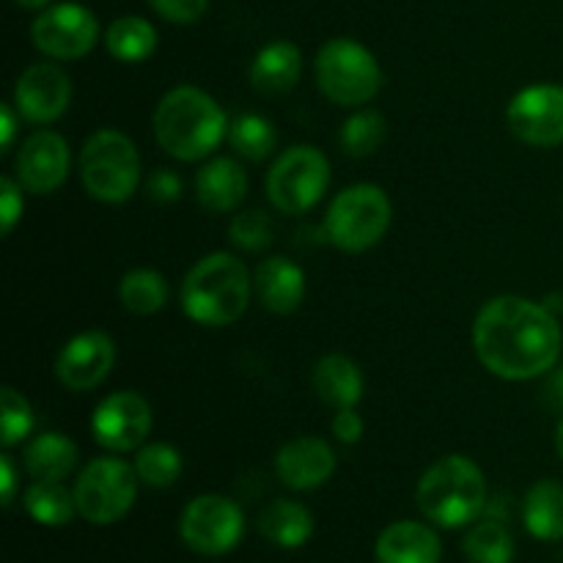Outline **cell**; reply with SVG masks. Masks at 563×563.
I'll list each match as a JSON object with an SVG mask.
<instances>
[{
	"label": "cell",
	"instance_id": "obj_1",
	"mask_svg": "<svg viewBox=\"0 0 563 563\" xmlns=\"http://www.w3.org/2000/svg\"><path fill=\"white\" fill-rule=\"evenodd\" d=\"M563 335L550 308L520 295L484 302L473 322V350L489 374L509 383L542 377L561 357Z\"/></svg>",
	"mask_w": 563,
	"mask_h": 563
},
{
	"label": "cell",
	"instance_id": "obj_2",
	"mask_svg": "<svg viewBox=\"0 0 563 563\" xmlns=\"http://www.w3.org/2000/svg\"><path fill=\"white\" fill-rule=\"evenodd\" d=\"M229 115L218 99L196 86H176L154 108V137L159 148L181 163L209 157L229 135Z\"/></svg>",
	"mask_w": 563,
	"mask_h": 563
},
{
	"label": "cell",
	"instance_id": "obj_3",
	"mask_svg": "<svg viewBox=\"0 0 563 563\" xmlns=\"http://www.w3.org/2000/svg\"><path fill=\"white\" fill-rule=\"evenodd\" d=\"M253 278L234 253H209L190 267L179 289L181 311L203 328H229L251 306Z\"/></svg>",
	"mask_w": 563,
	"mask_h": 563
},
{
	"label": "cell",
	"instance_id": "obj_4",
	"mask_svg": "<svg viewBox=\"0 0 563 563\" xmlns=\"http://www.w3.org/2000/svg\"><path fill=\"white\" fill-rule=\"evenodd\" d=\"M484 471L462 454H449L427 467L416 487V504L429 522L440 528H465L487 506Z\"/></svg>",
	"mask_w": 563,
	"mask_h": 563
},
{
	"label": "cell",
	"instance_id": "obj_5",
	"mask_svg": "<svg viewBox=\"0 0 563 563\" xmlns=\"http://www.w3.org/2000/svg\"><path fill=\"white\" fill-rule=\"evenodd\" d=\"M313 77L324 97L341 108H363L383 88V66L366 44L355 38H330L313 60Z\"/></svg>",
	"mask_w": 563,
	"mask_h": 563
},
{
	"label": "cell",
	"instance_id": "obj_6",
	"mask_svg": "<svg viewBox=\"0 0 563 563\" xmlns=\"http://www.w3.org/2000/svg\"><path fill=\"white\" fill-rule=\"evenodd\" d=\"M77 170L93 201L124 203L141 185V154L124 132L97 130L82 143Z\"/></svg>",
	"mask_w": 563,
	"mask_h": 563
},
{
	"label": "cell",
	"instance_id": "obj_7",
	"mask_svg": "<svg viewBox=\"0 0 563 563\" xmlns=\"http://www.w3.org/2000/svg\"><path fill=\"white\" fill-rule=\"evenodd\" d=\"M394 207L379 185H352L330 201L324 231L328 240L344 253H366L388 234Z\"/></svg>",
	"mask_w": 563,
	"mask_h": 563
},
{
	"label": "cell",
	"instance_id": "obj_8",
	"mask_svg": "<svg viewBox=\"0 0 563 563\" xmlns=\"http://www.w3.org/2000/svg\"><path fill=\"white\" fill-rule=\"evenodd\" d=\"M137 473L119 456H99L91 460L77 476L75 504L77 515L91 526H113L124 520L137 498Z\"/></svg>",
	"mask_w": 563,
	"mask_h": 563
},
{
	"label": "cell",
	"instance_id": "obj_9",
	"mask_svg": "<svg viewBox=\"0 0 563 563\" xmlns=\"http://www.w3.org/2000/svg\"><path fill=\"white\" fill-rule=\"evenodd\" d=\"M330 187V163L317 146H291L267 174V198L280 214H306Z\"/></svg>",
	"mask_w": 563,
	"mask_h": 563
},
{
	"label": "cell",
	"instance_id": "obj_10",
	"mask_svg": "<svg viewBox=\"0 0 563 563\" xmlns=\"http://www.w3.org/2000/svg\"><path fill=\"white\" fill-rule=\"evenodd\" d=\"M245 533V515L225 495H198L185 506L179 537L192 553L218 559L231 553Z\"/></svg>",
	"mask_w": 563,
	"mask_h": 563
},
{
	"label": "cell",
	"instance_id": "obj_11",
	"mask_svg": "<svg viewBox=\"0 0 563 563\" xmlns=\"http://www.w3.org/2000/svg\"><path fill=\"white\" fill-rule=\"evenodd\" d=\"M511 135L526 146L553 148L563 143V86L539 82L511 97L506 108Z\"/></svg>",
	"mask_w": 563,
	"mask_h": 563
},
{
	"label": "cell",
	"instance_id": "obj_12",
	"mask_svg": "<svg viewBox=\"0 0 563 563\" xmlns=\"http://www.w3.org/2000/svg\"><path fill=\"white\" fill-rule=\"evenodd\" d=\"M33 47L53 60H77L93 49L99 22L86 5L58 3L44 9L31 25Z\"/></svg>",
	"mask_w": 563,
	"mask_h": 563
},
{
	"label": "cell",
	"instance_id": "obj_13",
	"mask_svg": "<svg viewBox=\"0 0 563 563\" xmlns=\"http://www.w3.org/2000/svg\"><path fill=\"white\" fill-rule=\"evenodd\" d=\"M154 427L152 405L135 390L104 396L91 416V434L110 454H130L146 443Z\"/></svg>",
	"mask_w": 563,
	"mask_h": 563
},
{
	"label": "cell",
	"instance_id": "obj_14",
	"mask_svg": "<svg viewBox=\"0 0 563 563\" xmlns=\"http://www.w3.org/2000/svg\"><path fill=\"white\" fill-rule=\"evenodd\" d=\"M71 154L64 135L36 130L22 141L14 157V179L33 196H53L69 176Z\"/></svg>",
	"mask_w": 563,
	"mask_h": 563
},
{
	"label": "cell",
	"instance_id": "obj_15",
	"mask_svg": "<svg viewBox=\"0 0 563 563\" xmlns=\"http://www.w3.org/2000/svg\"><path fill=\"white\" fill-rule=\"evenodd\" d=\"M115 366V341L102 330H86L60 346L55 357V377L66 390H93Z\"/></svg>",
	"mask_w": 563,
	"mask_h": 563
},
{
	"label": "cell",
	"instance_id": "obj_16",
	"mask_svg": "<svg viewBox=\"0 0 563 563\" xmlns=\"http://www.w3.org/2000/svg\"><path fill=\"white\" fill-rule=\"evenodd\" d=\"M71 102V80L58 64L27 66L14 86V108L20 119L31 124H53L66 113Z\"/></svg>",
	"mask_w": 563,
	"mask_h": 563
},
{
	"label": "cell",
	"instance_id": "obj_17",
	"mask_svg": "<svg viewBox=\"0 0 563 563\" xmlns=\"http://www.w3.org/2000/svg\"><path fill=\"white\" fill-rule=\"evenodd\" d=\"M335 451L330 449L328 440L313 438V434H300L280 445L275 454V473L280 482L295 493H311L328 484L335 473Z\"/></svg>",
	"mask_w": 563,
	"mask_h": 563
},
{
	"label": "cell",
	"instance_id": "obj_18",
	"mask_svg": "<svg viewBox=\"0 0 563 563\" xmlns=\"http://www.w3.org/2000/svg\"><path fill=\"white\" fill-rule=\"evenodd\" d=\"M253 295L269 313H295L306 300V273L286 256H269L253 273Z\"/></svg>",
	"mask_w": 563,
	"mask_h": 563
},
{
	"label": "cell",
	"instance_id": "obj_19",
	"mask_svg": "<svg viewBox=\"0 0 563 563\" xmlns=\"http://www.w3.org/2000/svg\"><path fill=\"white\" fill-rule=\"evenodd\" d=\"M374 555H377V563H440L443 542L423 522L401 520L379 533Z\"/></svg>",
	"mask_w": 563,
	"mask_h": 563
},
{
	"label": "cell",
	"instance_id": "obj_20",
	"mask_svg": "<svg viewBox=\"0 0 563 563\" xmlns=\"http://www.w3.org/2000/svg\"><path fill=\"white\" fill-rule=\"evenodd\" d=\"M247 174L231 157H214L198 170L196 201L212 214H229L245 201Z\"/></svg>",
	"mask_w": 563,
	"mask_h": 563
},
{
	"label": "cell",
	"instance_id": "obj_21",
	"mask_svg": "<svg viewBox=\"0 0 563 563\" xmlns=\"http://www.w3.org/2000/svg\"><path fill=\"white\" fill-rule=\"evenodd\" d=\"M302 77V53L297 44L269 42L256 53L251 64V86L264 97L289 93Z\"/></svg>",
	"mask_w": 563,
	"mask_h": 563
},
{
	"label": "cell",
	"instance_id": "obj_22",
	"mask_svg": "<svg viewBox=\"0 0 563 563\" xmlns=\"http://www.w3.org/2000/svg\"><path fill=\"white\" fill-rule=\"evenodd\" d=\"M311 385L319 401H324L333 410L357 407V401L363 399V390H366L361 366L346 355L319 357L311 372Z\"/></svg>",
	"mask_w": 563,
	"mask_h": 563
},
{
	"label": "cell",
	"instance_id": "obj_23",
	"mask_svg": "<svg viewBox=\"0 0 563 563\" xmlns=\"http://www.w3.org/2000/svg\"><path fill=\"white\" fill-rule=\"evenodd\" d=\"M77 460H80L77 445L58 432L36 434L25 445V456H22L25 473L33 482H64L77 467Z\"/></svg>",
	"mask_w": 563,
	"mask_h": 563
},
{
	"label": "cell",
	"instance_id": "obj_24",
	"mask_svg": "<svg viewBox=\"0 0 563 563\" xmlns=\"http://www.w3.org/2000/svg\"><path fill=\"white\" fill-rule=\"evenodd\" d=\"M258 533L275 548L297 550L313 537V515L297 500L278 498L258 515Z\"/></svg>",
	"mask_w": 563,
	"mask_h": 563
},
{
	"label": "cell",
	"instance_id": "obj_25",
	"mask_svg": "<svg viewBox=\"0 0 563 563\" xmlns=\"http://www.w3.org/2000/svg\"><path fill=\"white\" fill-rule=\"evenodd\" d=\"M522 522L528 533L539 542H561L563 539V484L537 482L522 500Z\"/></svg>",
	"mask_w": 563,
	"mask_h": 563
},
{
	"label": "cell",
	"instance_id": "obj_26",
	"mask_svg": "<svg viewBox=\"0 0 563 563\" xmlns=\"http://www.w3.org/2000/svg\"><path fill=\"white\" fill-rule=\"evenodd\" d=\"M22 506L33 522L47 528L69 526L77 515L75 493L60 482H33L22 495Z\"/></svg>",
	"mask_w": 563,
	"mask_h": 563
},
{
	"label": "cell",
	"instance_id": "obj_27",
	"mask_svg": "<svg viewBox=\"0 0 563 563\" xmlns=\"http://www.w3.org/2000/svg\"><path fill=\"white\" fill-rule=\"evenodd\" d=\"M119 297L121 306L130 313H135V317H152V313H159L168 306L170 289L163 273L148 267H137L130 269V273L121 278Z\"/></svg>",
	"mask_w": 563,
	"mask_h": 563
},
{
	"label": "cell",
	"instance_id": "obj_28",
	"mask_svg": "<svg viewBox=\"0 0 563 563\" xmlns=\"http://www.w3.org/2000/svg\"><path fill=\"white\" fill-rule=\"evenodd\" d=\"M104 47L121 64H141L157 49V31L143 16H119L104 33Z\"/></svg>",
	"mask_w": 563,
	"mask_h": 563
},
{
	"label": "cell",
	"instance_id": "obj_29",
	"mask_svg": "<svg viewBox=\"0 0 563 563\" xmlns=\"http://www.w3.org/2000/svg\"><path fill=\"white\" fill-rule=\"evenodd\" d=\"M225 141L247 163H264L275 152V146H278V130L264 115L245 113L231 121Z\"/></svg>",
	"mask_w": 563,
	"mask_h": 563
},
{
	"label": "cell",
	"instance_id": "obj_30",
	"mask_svg": "<svg viewBox=\"0 0 563 563\" xmlns=\"http://www.w3.org/2000/svg\"><path fill=\"white\" fill-rule=\"evenodd\" d=\"M385 137H388V121H385V115L379 110L368 108L352 113L339 132L341 152L355 159L377 154L383 148Z\"/></svg>",
	"mask_w": 563,
	"mask_h": 563
},
{
	"label": "cell",
	"instance_id": "obj_31",
	"mask_svg": "<svg viewBox=\"0 0 563 563\" xmlns=\"http://www.w3.org/2000/svg\"><path fill=\"white\" fill-rule=\"evenodd\" d=\"M462 553L471 563H511L517 544L509 528L495 520H484L465 533Z\"/></svg>",
	"mask_w": 563,
	"mask_h": 563
},
{
	"label": "cell",
	"instance_id": "obj_32",
	"mask_svg": "<svg viewBox=\"0 0 563 563\" xmlns=\"http://www.w3.org/2000/svg\"><path fill=\"white\" fill-rule=\"evenodd\" d=\"M181 462L179 449L170 443H148L137 449L135 456V473L146 487L168 489L181 478Z\"/></svg>",
	"mask_w": 563,
	"mask_h": 563
},
{
	"label": "cell",
	"instance_id": "obj_33",
	"mask_svg": "<svg viewBox=\"0 0 563 563\" xmlns=\"http://www.w3.org/2000/svg\"><path fill=\"white\" fill-rule=\"evenodd\" d=\"M0 405H3L0 443H3V449H11V445L31 438L33 427H36V418H33V410L25 396L16 388H11V385H5L3 394H0Z\"/></svg>",
	"mask_w": 563,
	"mask_h": 563
},
{
	"label": "cell",
	"instance_id": "obj_34",
	"mask_svg": "<svg viewBox=\"0 0 563 563\" xmlns=\"http://www.w3.org/2000/svg\"><path fill=\"white\" fill-rule=\"evenodd\" d=\"M229 240L240 251L258 253L273 245L275 225L269 220V214L258 212V209H247V212L234 214V220L229 225Z\"/></svg>",
	"mask_w": 563,
	"mask_h": 563
},
{
	"label": "cell",
	"instance_id": "obj_35",
	"mask_svg": "<svg viewBox=\"0 0 563 563\" xmlns=\"http://www.w3.org/2000/svg\"><path fill=\"white\" fill-rule=\"evenodd\" d=\"M22 190H25V187L16 179H11V176H3V179H0V234L3 236H9L11 231H14V225L20 223L22 209H25Z\"/></svg>",
	"mask_w": 563,
	"mask_h": 563
},
{
	"label": "cell",
	"instance_id": "obj_36",
	"mask_svg": "<svg viewBox=\"0 0 563 563\" xmlns=\"http://www.w3.org/2000/svg\"><path fill=\"white\" fill-rule=\"evenodd\" d=\"M148 5H152L165 22L192 25V22H198L207 14L209 0H148Z\"/></svg>",
	"mask_w": 563,
	"mask_h": 563
},
{
	"label": "cell",
	"instance_id": "obj_37",
	"mask_svg": "<svg viewBox=\"0 0 563 563\" xmlns=\"http://www.w3.org/2000/svg\"><path fill=\"white\" fill-rule=\"evenodd\" d=\"M146 192L157 203H174L181 198V179L168 168L154 170L146 179Z\"/></svg>",
	"mask_w": 563,
	"mask_h": 563
},
{
	"label": "cell",
	"instance_id": "obj_38",
	"mask_svg": "<svg viewBox=\"0 0 563 563\" xmlns=\"http://www.w3.org/2000/svg\"><path fill=\"white\" fill-rule=\"evenodd\" d=\"M330 429H333V438L344 445L361 443L363 438V418L357 416L355 407H346V410H335L333 421H330Z\"/></svg>",
	"mask_w": 563,
	"mask_h": 563
},
{
	"label": "cell",
	"instance_id": "obj_39",
	"mask_svg": "<svg viewBox=\"0 0 563 563\" xmlns=\"http://www.w3.org/2000/svg\"><path fill=\"white\" fill-rule=\"evenodd\" d=\"M16 493V471L14 462H11L9 454L0 456V498H3V506H11Z\"/></svg>",
	"mask_w": 563,
	"mask_h": 563
},
{
	"label": "cell",
	"instance_id": "obj_40",
	"mask_svg": "<svg viewBox=\"0 0 563 563\" xmlns=\"http://www.w3.org/2000/svg\"><path fill=\"white\" fill-rule=\"evenodd\" d=\"M14 110L16 108L11 102H3V108H0V146H3V152H9L11 143H14V135H16Z\"/></svg>",
	"mask_w": 563,
	"mask_h": 563
},
{
	"label": "cell",
	"instance_id": "obj_41",
	"mask_svg": "<svg viewBox=\"0 0 563 563\" xmlns=\"http://www.w3.org/2000/svg\"><path fill=\"white\" fill-rule=\"evenodd\" d=\"M548 390H550V396L555 399V405H563V366L555 368V372L550 374Z\"/></svg>",
	"mask_w": 563,
	"mask_h": 563
},
{
	"label": "cell",
	"instance_id": "obj_42",
	"mask_svg": "<svg viewBox=\"0 0 563 563\" xmlns=\"http://www.w3.org/2000/svg\"><path fill=\"white\" fill-rule=\"evenodd\" d=\"M16 5H20V9H31V11H36V9H44V5L49 3V0H14Z\"/></svg>",
	"mask_w": 563,
	"mask_h": 563
},
{
	"label": "cell",
	"instance_id": "obj_43",
	"mask_svg": "<svg viewBox=\"0 0 563 563\" xmlns=\"http://www.w3.org/2000/svg\"><path fill=\"white\" fill-rule=\"evenodd\" d=\"M555 449H559V456H561V462H563V418H561V423H559V432H555Z\"/></svg>",
	"mask_w": 563,
	"mask_h": 563
}]
</instances>
